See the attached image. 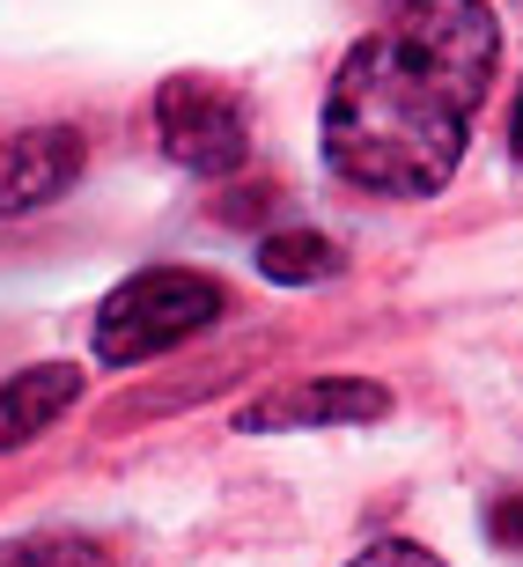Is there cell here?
Instances as JSON below:
<instances>
[{
    "label": "cell",
    "mask_w": 523,
    "mask_h": 567,
    "mask_svg": "<svg viewBox=\"0 0 523 567\" xmlns=\"http://www.w3.org/2000/svg\"><path fill=\"white\" fill-rule=\"evenodd\" d=\"M347 258H339L332 236H317V229H273L258 236V274L280 280V288H317V280H332Z\"/></svg>",
    "instance_id": "52a82bcc"
},
{
    "label": "cell",
    "mask_w": 523,
    "mask_h": 567,
    "mask_svg": "<svg viewBox=\"0 0 523 567\" xmlns=\"http://www.w3.org/2000/svg\"><path fill=\"white\" fill-rule=\"evenodd\" d=\"M502 60L486 0H398V16L339 60L325 89V163L383 199H428L458 177Z\"/></svg>",
    "instance_id": "6da1fadb"
},
{
    "label": "cell",
    "mask_w": 523,
    "mask_h": 567,
    "mask_svg": "<svg viewBox=\"0 0 523 567\" xmlns=\"http://www.w3.org/2000/svg\"><path fill=\"white\" fill-rule=\"evenodd\" d=\"M391 413V391L369 377H310L295 391H273L244 413V435H273V427H355V421H383Z\"/></svg>",
    "instance_id": "5b68a950"
},
{
    "label": "cell",
    "mask_w": 523,
    "mask_h": 567,
    "mask_svg": "<svg viewBox=\"0 0 523 567\" xmlns=\"http://www.w3.org/2000/svg\"><path fill=\"white\" fill-rule=\"evenodd\" d=\"M509 147L523 155V89H516V111H509Z\"/></svg>",
    "instance_id": "30bf717a"
},
{
    "label": "cell",
    "mask_w": 523,
    "mask_h": 567,
    "mask_svg": "<svg viewBox=\"0 0 523 567\" xmlns=\"http://www.w3.org/2000/svg\"><path fill=\"white\" fill-rule=\"evenodd\" d=\"M74 399H82V369H66V361L16 369V377L0 383V450H22V442H38Z\"/></svg>",
    "instance_id": "8992f818"
},
{
    "label": "cell",
    "mask_w": 523,
    "mask_h": 567,
    "mask_svg": "<svg viewBox=\"0 0 523 567\" xmlns=\"http://www.w3.org/2000/svg\"><path fill=\"white\" fill-rule=\"evenodd\" d=\"M229 310V295L214 274H192V266H147V274L119 280L96 310V361L104 369H133L147 354H170L185 347L192 332H207L214 317Z\"/></svg>",
    "instance_id": "7a4b0ae2"
},
{
    "label": "cell",
    "mask_w": 523,
    "mask_h": 567,
    "mask_svg": "<svg viewBox=\"0 0 523 567\" xmlns=\"http://www.w3.org/2000/svg\"><path fill=\"white\" fill-rule=\"evenodd\" d=\"M155 141L192 177H229L252 155V118H244V104L229 89L199 82V74H170L155 89Z\"/></svg>",
    "instance_id": "3957f363"
},
{
    "label": "cell",
    "mask_w": 523,
    "mask_h": 567,
    "mask_svg": "<svg viewBox=\"0 0 523 567\" xmlns=\"http://www.w3.org/2000/svg\"><path fill=\"white\" fill-rule=\"evenodd\" d=\"M82 163H89V147H82V133H74V126L8 133V141H0V221L38 214V207H52L60 192H74Z\"/></svg>",
    "instance_id": "277c9868"
},
{
    "label": "cell",
    "mask_w": 523,
    "mask_h": 567,
    "mask_svg": "<svg viewBox=\"0 0 523 567\" xmlns=\"http://www.w3.org/2000/svg\"><path fill=\"white\" fill-rule=\"evenodd\" d=\"M486 538L502 553H523V494H494L486 502Z\"/></svg>",
    "instance_id": "ba28073f"
},
{
    "label": "cell",
    "mask_w": 523,
    "mask_h": 567,
    "mask_svg": "<svg viewBox=\"0 0 523 567\" xmlns=\"http://www.w3.org/2000/svg\"><path fill=\"white\" fill-rule=\"evenodd\" d=\"M355 567H442L428 546H406V538H383V546H369Z\"/></svg>",
    "instance_id": "9c48e42d"
}]
</instances>
